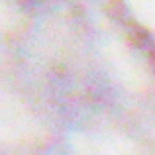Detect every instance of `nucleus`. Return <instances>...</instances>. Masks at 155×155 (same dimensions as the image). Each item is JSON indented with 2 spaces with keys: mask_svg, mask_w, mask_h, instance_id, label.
<instances>
[]
</instances>
